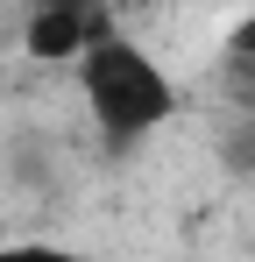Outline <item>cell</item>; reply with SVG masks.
Returning <instances> with one entry per match:
<instances>
[{"label":"cell","instance_id":"obj_3","mask_svg":"<svg viewBox=\"0 0 255 262\" xmlns=\"http://www.w3.org/2000/svg\"><path fill=\"white\" fill-rule=\"evenodd\" d=\"M0 262H85L64 241H0Z\"/></svg>","mask_w":255,"mask_h":262},{"label":"cell","instance_id":"obj_1","mask_svg":"<svg viewBox=\"0 0 255 262\" xmlns=\"http://www.w3.org/2000/svg\"><path fill=\"white\" fill-rule=\"evenodd\" d=\"M71 85L85 99V121L107 149H142L149 135L177 121V78L149 43H135L128 29H107L99 43L71 64Z\"/></svg>","mask_w":255,"mask_h":262},{"label":"cell","instance_id":"obj_2","mask_svg":"<svg viewBox=\"0 0 255 262\" xmlns=\"http://www.w3.org/2000/svg\"><path fill=\"white\" fill-rule=\"evenodd\" d=\"M114 29V14H99V7H71V0H50L29 14V29H22V43L29 57H50V64H78L85 50L99 43Z\"/></svg>","mask_w":255,"mask_h":262}]
</instances>
